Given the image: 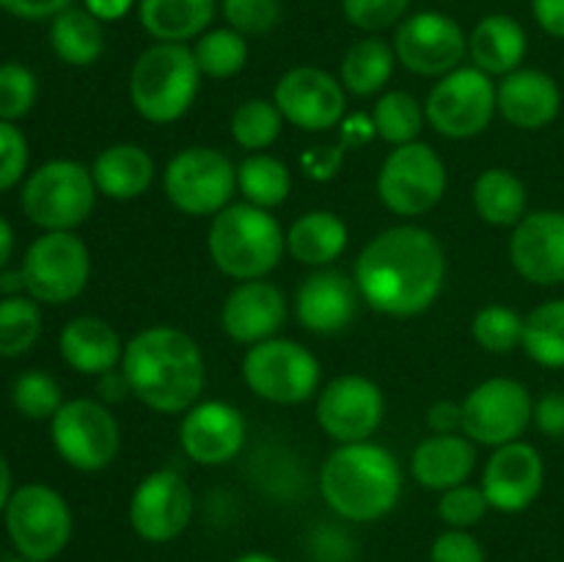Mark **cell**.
Instances as JSON below:
<instances>
[{
	"label": "cell",
	"mask_w": 564,
	"mask_h": 562,
	"mask_svg": "<svg viewBox=\"0 0 564 562\" xmlns=\"http://www.w3.org/2000/svg\"><path fill=\"white\" fill-rule=\"evenodd\" d=\"M471 336L482 350L507 356L523 342V317L505 303H488L471 320Z\"/></svg>",
	"instance_id": "cell-41"
},
{
	"label": "cell",
	"mask_w": 564,
	"mask_h": 562,
	"mask_svg": "<svg viewBox=\"0 0 564 562\" xmlns=\"http://www.w3.org/2000/svg\"><path fill=\"white\" fill-rule=\"evenodd\" d=\"M281 0H220L226 25L242 36H264L281 22Z\"/></svg>",
	"instance_id": "cell-43"
},
{
	"label": "cell",
	"mask_w": 564,
	"mask_h": 562,
	"mask_svg": "<svg viewBox=\"0 0 564 562\" xmlns=\"http://www.w3.org/2000/svg\"><path fill=\"white\" fill-rule=\"evenodd\" d=\"M490 505L485 499L482 488L471 483L455 485L449 490H441L438 499V518L446 523V529H471L488 516Z\"/></svg>",
	"instance_id": "cell-44"
},
{
	"label": "cell",
	"mask_w": 564,
	"mask_h": 562,
	"mask_svg": "<svg viewBox=\"0 0 564 562\" xmlns=\"http://www.w3.org/2000/svg\"><path fill=\"white\" fill-rule=\"evenodd\" d=\"M75 0H0V9L6 14L17 17V20H28V22H42V20H53L58 17L61 11H66Z\"/></svg>",
	"instance_id": "cell-50"
},
{
	"label": "cell",
	"mask_w": 564,
	"mask_h": 562,
	"mask_svg": "<svg viewBox=\"0 0 564 562\" xmlns=\"http://www.w3.org/2000/svg\"><path fill=\"white\" fill-rule=\"evenodd\" d=\"M135 0H83V9L91 11L102 22H119L132 11Z\"/></svg>",
	"instance_id": "cell-55"
},
{
	"label": "cell",
	"mask_w": 564,
	"mask_h": 562,
	"mask_svg": "<svg viewBox=\"0 0 564 562\" xmlns=\"http://www.w3.org/2000/svg\"><path fill=\"white\" fill-rule=\"evenodd\" d=\"M25 292L47 306H64L83 295L91 279V251L77 231H42L20 262Z\"/></svg>",
	"instance_id": "cell-10"
},
{
	"label": "cell",
	"mask_w": 564,
	"mask_h": 562,
	"mask_svg": "<svg viewBox=\"0 0 564 562\" xmlns=\"http://www.w3.org/2000/svg\"><path fill=\"white\" fill-rule=\"evenodd\" d=\"M358 295L386 317H416L435 301L446 281V253L433 231L413 224L375 235L352 264Z\"/></svg>",
	"instance_id": "cell-1"
},
{
	"label": "cell",
	"mask_w": 564,
	"mask_h": 562,
	"mask_svg": "<svg viewBox=\"0 0 564 562\" xmlns=\"http://www.w3.org/2000/svg\"><path fill=\"white\" fill-rule=\"evenodd\" d=\"M3 527L17 554L31 562H53L69 545L75 518L69 501L53 485L25 483L6 505Z\"/></svg>",
	"instance_id": "cell-7"
},
{
	"label": "cell",
	"mask_w": 564,
	"mask_h": 562,
	"mask_svg": "<svg viewBox=\"0 0 564 562\" xmlns=\"http://www.w3.org/2000/svg\"><path fill=\"white\" fill-rule=\"evenodd\" d=\"M510 262L534 287L564 284V209H534L512 226Z\"/></svg>",
	"instance_id": "cell-21"
},
{
	"label": "cell",
	"mask_w": 564,
	"mask_h": 562,
	"mask_svg": "<svg viewBox=\"0 0 564 562\" xmlns=\"http://www.w3.org/2000/svg\"><path fill=\"white\" fill-rule=\"evenodd\" d=\"M11 494H14V474H11L9 457L0 452V518H3Z\"/></svg>",
	"instance_id": "cell-57"
},
{
	"label": "cell",
	"mask_w": 564,
	"mask_h": 562,
	"mask_svg": "<svg viewBox=\"0 0 564 562\" xmlns=\"http://www.w3.org/2000/svg\"><path fill=\"white\" fill-rule=\"evenodd\" d=\"M202 72L191 44L152 42L135 58L130 72V102L152 125L180 121L193 108Z\"/></svg>",
	"instance_id": "cell-5"
},
{
	"label": "cell",
	"mask_w": 564,
	"mask_h": 562,
	"mask_svg": "<svg viewBox=\"0 0 564 562\" xmlns=\"http://www.w3.org/2000/svg\"><path fill=\"white\" fill-rule=\"evenodd\" d=\"M191 50L202 77H213V80H229L240 75L248 64V39L229 25L204 31Z\"/></svg>",
	"instance_id": "cell-36"
},
{
	"label": "cell",
	"mask_w": 564,
	"mask_h": 562,
	"mask_svg": "<svg viewBox=\"0 0 564 562\" xmlns=\"http://www.w3.org/2000/svg\"><path fill=\"white\" fill-rule=\"evenodd\" d=\"M430 562H488L485 549L468 529H446L430 545Z\"/></svg>",
	"instance_id": "cell-47"
},
{
	"label": "cell",
	"mask_w": 564,
	"mask_h": 562,
	"mask_svg": "<svg viewBox=\"0 0 564 562\" xmlns=\"http://www.w3.org/2000/svg\"><path fill=\"white\" fill-rule=\"evenodd\" d=\"M235 562H281L279 556L268 554V551H246V554L237 556Z\"/></svg>",
	"instance_id": "cell-59"
},
{
	"label": "cell",
	"mask_w": 564,
	"mask_h": 562,
	"mask_svg": "<svg viewBox=\"0 0 564 562\" xmlns=\"http://www.w3.org/2000/svg\"><path fill=\"white\" fill-rule=\"evenodd\" d=\"M31 147L14 121H0V193L25 182Z\"/></svg>",
	"instance_id": "cell-46"
},
{
	"label": "cell",
	"mask_w": 564,
	"mask_h": 562,
	"mask_svg": "<svg viewBox=\"0 0 564 562\" xmlns=\"http://www.w3.org/2000/svg\"><path fill=\"white\" fill-rule=\"evenodd\" d=\"M207 251L215 268L229 279H264L284 257L286 231L270 209L231 202L209 218Z\"/></svg>",
	"instance_id": "cell-4"
},
{
	"label": "cell",
	"mask_w": 564,
	"mask_h": 562,
	"mask_svg": "<svg viewBox=\"0 0 564 562\" xmlns=\"http://www.w3.org/2000/svg\"><path fill=\"white\" fill-rule=\"evenodd\" d=\"M341 149L330 147V149H314V152L303 154V169L308 171V176L314 180H330L336 174V169L341 165Z\"/></svg>",
	"instance_id": "cell-54"
},
{
	"label": "cell",
	"mask_w": 564,
	"mask_h": 562,
	"mask_svg": "<svg viewBox=\"0 0 564 562\" xmlns=\"http://www.w3.org/2000/svg\"><path fill=\"white\" fill-rule=\"evenodd\" d=\"M471 202L485 224L512 229V226L521 224V218L527 215V182L510 169H488L474 180Z\"/></svg>",
	"instance_id": "cell-31"
},
{
	"label": "cell",
	"mask_w": 564,
	"mask_h": 562,
	"mask_svg": "<svg viewBox=\"0 0 564 562\" xmlns=\"http://www.w3.org/2000/svg\"><path fill=\"white\" fill-rule=\"evenodd\" d=\"M130 395V380H127L121 364L119 367L108 369V372L97 375V400H102L105 406H119V402H124Z\"/></svg>",
	"instance_id": "cell-52"
},
{
	"label": "cell",
	"mask_w": 564,
	"mask_h": 562,
	"mask_svg": "<svg viewBox=\"0 0 564 562\" xmlns=\"http://www.w3.org/2000/svg\"><path fill=\"white\" fill-rule=\"evenodd\" d=\"M246 417L226 400H198L182 413L180 446L196 466H226L246 446Z\"/></svg>",
	"instance_id": "cell-20"
},
{
	"label": "cell",
	"mask_w": 564,
	"mask_h": 562,
	"mask_svg": "<svg viewBox=\"0 0 564 562\" xmlns=\"http://www.w3.org/2000/svg\"><path fill=\"white\" fill-rule=\"evenodd\" d=\"M463 406V435L496 450L518 441L532 424L534 400L516 378H488L474 386Z\"/></svg>",
	"instance_id": "cell-14"
},
{
	"label": "cell",
	"mask_w": 564,
	"mask_h": 562,
	"mask_svg": "<svg viewBox=\"0 0 564 562\" xmlns=\"http://www.w3.org/2000/svg\"><path fill=\"white\" fill-rule=\"evenodd\" d=\"M237 191L242 202L273 209L286 202L292 191V174L284 160L268 152H251L237 165Z\"/></svg>",
	"instance_id": "cell-34"
},
{
	"label": "cell",
	"mask_w": 564,
	"mask_h": 562,
	"mask_svg": "<svg viewBox=\"0 0 564 562\" xmlns=\"http://www.w3.org/2000/svg\"><path fill=\"white\" fill-rule=\"evenodd\" d=\"M317 424L336 444L369 441L386 417L383 389L367 375H336L317 395Z\"/></svg>",
	"instance_id": "cell-17"
},
{
	"label": "cell",
	"mask_w": 564,
	"mask_h": 562,
	"mask_svg": "<svg viewBox=\"0 0 564 562\" xmlns=\"http://www.w3.org/2000/svg\"><path fill=\"white\" fill-rule=\"evenodd\" d=\"M308 551L314 562H352L356 560V540L341 527L323 523L308 538Z\"/></svg>",
	"instance_id": "cell-48"
},
{
	"label": "cell",
	"mask_w": 564,
	"mask_h": 562,
	"mask_svg": "<svg viewBox=\"0 0 564 562\" xmlns=\"http://www.w3.org/2000/svg\"><path fill=\"white\" fill-rule=\"evenodd\" d=\"M196 496L191 483L171 468H158L135 485L127 507L132 532L147 543H171L193 521Z\"/></svg>",
	"instance_id": "cell-16"
},
{
	"label": "cell",
	"mask_w": 564,
	"mask_h": 562,
	"mask_svg": "<svg viewBox=\"0 0 564 562\" xmlns=\"http://www.w3.org/2000/svg\"><path fill=\"white\" fill-rule=\"evenodd\" d=\"M350 231L330 209H312L286 229V253L306 268H330L345 253Z\"/></svg>",
	"instance_id": "cell-30"
},
{
	"label": "cell",
	"mask_w": 564,
	"mask_h": 562,
	"mask_svg": "<svg viewBox=\"0 0 564 562\" xmlns=\"http://www.w3.org/2000/svg\"><path fill=\"white\" fill-rule=\"evenodd\" d=\"M358 287L350 275L319 268L301 281L295 292L297 323L312 334H339L358 312Z\"/></svg>",
	"instance_id": "cell-24"
},
{
	"label": "cell",
	"mask_w": 564,
	"mask_h": 562,
	"mask_svg": "<svg viewBox=\"0 0 564 562\" xmlns=\"http://www.w3.org/2000/svg\"><path fill=\"white\" fill-rule=\"evenodd\" d=\"M397 55L386 39L367 36L350 44L341 58L339 80L347 94L352 97H372L389 86L391 75H394Z\"/></svg>",
	"instance_id": "cell-33"
},
{
	"label": "cell",
	"mask_w": 564,
	"mask_h": 562,
	"mask_svg": "<svg viewBox=\"0 0 564 562\" xmlns=\"http://www.w3.org/2000/svg\"><path fill=\"white\" fill-rule=\"evenodd\" d=\"M14 229H11L9 220L0 215V273H3L6 268H9L11 262V253H14Z\"/></svg>",
	"instance_id": "cell-58"
},
{
	"label": "cell",
	"mask_w": 564,
	"mask_h": 562,
	"mask_svg": "<svg viewBox=\"0 0 564 562\" xmlns=\"http://www.w3.org/2000/svg\"><path fill=\"white\" fill-rule=\"evenodd\" d=\"M154 158L143 147L130 141L110 143L94 158L91 176L99 196L113 202H132L141 198L154 182Z\"/></svg>",
	"instance_id": "cell-28"
},
{
	"label": "cell",
	"mask_w": 564,
	"mask_h": 562,
	"mask_svg": "<svg viewBox=\"0 0 564 562\" xmlns=\"http://www.w3.org/2000/svg\"><path fill=\"white\" fill-rule=\"evenodd\" d=\"M286 320V298L273 281H237L220 306V325L237 345L273 339Z\"/></svg>",
	"instance_id": "cell-22"
},
{
	"label": "cell",
	"mask_w": 564,
	"mask_h": 562,
	"mask_svg": "<svg viewBox=\"0 0 564 562\" xmlns=\"http://www.w3.org/2000/svg\"><path fill=\"white\" fill-rule=\"evenodd\" d=\"M496 108L516 130H545L562 110V88L549 72L521 66L496 83Z\"/></svg>",
	"instance_id": "cell-23"
},
{
	"label": "cell",
	"mask_w": 564,
	"mask_h": 562,
	"mask_svg": "<svg viewBox=\"0 0 564 562\" xmlns=\"http://www.w3.org/2000/svg\"><path fill=\"white\" fill-rule=\"evenodd\" d=\"M496 108V80L477 66H457L438 77L424 99L427 125L449 141H466L488 130Z\"/></svg>",
	"instance_id": "cell-13"
},
{
	"label": "cell",
	"mask_w": 564,
	"mask_h": 562,
	"mask_svg": "<svg viewBox=\"0 0 564 562\" xmlns=\"http://www.w3.org/2000/svg\"><path fill=\"white\" fill-rule=\"evenodd\" d=\"M0 562H31V560H25V556L17 554V551H14V554H11V556H3V560H0Z\"/></svg>",
	"instance_id": "cell-60"
},
{
	"label": "cell",
	"mask_w": 564,
	"mask_h": 562,
	"mask_svg": "<svg viewBox=\"0 0 564 562\" xmlns=\"http://www.w3.org/2000/svg\"><path fill=\"white\" fill-rule=\"evenodd\" d=\"M477 468V444L463 433H433L419 441L411 455V474L422 488L449 490L468 483Z\"/></svg>",
	"instance_id": "cell-25"
},
{
	"label": "cell",
	"mask_w": 564,
	"mask_h": 562,
	"mask_svg": "<svg viewBox=\"0 0 564 562\" xmlns=\"http://www.w3.org/2000/svg\"><path fill=\"white\" fill-rule=\"evenodd\" d=\"M50 439L66 466L86 474L108 468L121 450L119 419L94 397L66 400L50 419Z\"/></svg>",
	"instance_id": "cell-11"
},
{
	"label": "cell",
	"mask_w": 564,
	"mask_h": 562,
	"mask_svg": "<svg viewBox=\"0 0 564 562\" xmlns=\"http://www.w3.org/2000/svg\"><path fill=\"white\" fill-rule=\"evenodd\" d=\"M50 47L66 66H91L105 53V22L88 9L69 6L50 20Z\"/></svg>",
	"instance_id": "cell-32"
},
{
	"label": "cell",
	"mask_w": 564,
	"mask_h": 562,
	"mask_svg": "<svg viewBox=\"0 0 564 562\" xmlns=\"http://www.w3.org/2000/svg\"><path fill=\"white\" fill-rule=\"evenodd\" d=\"M242 380L273 406H301L323 389V367L306 345L284 336L257 342L242 356Z\"/></svg>",
	"instance_id": "cell-8"
},
{
	"label": "cell",
	"mask_w": 564,
	"mask_h": 562,
	"mask_svg": "<svg viewBox=\"0 0 564 562\" xmlns=\"http://www.w3.org/2000/svg\"><path fill=\"white\" fill-rule=\"evenodd\" d=\"M532 424L545 439H564V391H549L534 400Z\"/></svg>",
	"instance_id": "cell-49"
},
{
	"label": "cell",
	"mask_w": 564,
	"mask_h": 562,
	"mask_svg": "<svg viewBox=\"0 0 564 562\" xmlns=\"http://www.w3.org/2000/svg\"><path fill=\"white\" fill-rule=\"evenodd\" d=\"M97 196L91 165L58 158L47 160L25 176L20 207L42 231H75L88 220Z\"/></svg>",
	"instance_id": "cell-6"
},
{
	"label": "cell",
	"mask_w": 564,
	"mask_h": 562,
	"mask_svg": "<svg viewBox=\"0 0 564 562\" xmlns=\"http://www.w3.org/2000/svg\"><path fill=\"white\" fill-rule=\"evenodd\" d=\"M529 53L527 28L510 14H488L468 33V58L490 77L521 69Z\"/></svg>",
	"instance_id": "cell-27"
},
{
	"label": "cell",
	"mask_w": 564,
	"mask_h": 562,
	"mask_svg": "<svg viewBox=\"0 0 564 562\" xmlns=\"http://www.w3.org/2000/svg\"><path fill=\"white\" fill-rule=\"evenodd\" d=\"M163 193L182 215L213 218L235 198L237 165L213 147H187L165 165Z\"/></svg>",
	"instance_id": "cell-9"
},
{
	"label": "cell",
	"mask_w": 564,
	"mask_h": 562,
	"mask_svg": "<svg viewBox=\"0 0 564 562\" xmlns=\"http://www.w3.org/2000/svg\"><path fill=\"white\" fill-rule=\"evenodd\" d=\"M231 138L240 149L251 152H264L279 141L281 130H284V116L275 108L273 99L251 97L231 114L229 121Z\"/></svg>",
	"instance_id": "cell-39"
},
{
	"label": "cell",
	"mask_w": 564,
	"mask_h": 562,
	"mask_svg": "<svg viewBox=\"0 0 564 562\" xmlns=\"http://www.w3.org/2000/svg\"><path fill=\"white\" fill-rule=\"evenodd\" d=\"M394 55L419 77H444L463 66L468 36L455 17L444 11H416L397 25Z\"/></svg>",
	"instance_id": "cell-15"
},
{
	"label": "cell",
	"mask_w": 564,
	"mask_h": 562,
	"mask_svg": "<svg viewBox=\"0 0 564 562\" xmlns=\"http://www.w3.org/2000/svg\"><path fill=\"white\" fill-rule=\"evenodd\" d=\"M273 102L286 125L306 132H325L345 119L347 91L339 77L319 66H295L279 77Z\"/></svg>",
	"instance_id": "cell-18"
},
{
	"label": "cell",
	"mask_w": 564,
	"mask_h": 562,
	"mask_svg": "<svg viewBox=\"0 0 564 562\" xmlns=\"http://www.w3.org/2000/svg\"><path fill=\"white\" fill-rule=\"evenodd\" d=\"M39 97V80L33 69L20 61L0 64V121H20L33 110Z\"/></svg>",
	"instance_id": "cell-42"
},
{
	"label": "cell",
	"mask_w": 564,
	"mask_h": 562,
	"mask_svg": "<svg viewBox=\"0 0 564 562\" xmlns=\"http://www.w3.org/2000/svg\"><path fill=\"white\" fill-rule=\"evenodd\" d=\"M121 369L132 397L154 413H185L202 400L207 367L198 342L174 325H149L124 345Z\"/></svg>",
	"instance_id": "cell-2"
},
{
	"label": "cell",
	"mask_w": 564,
	"mask_h": 562,
	"mask_svg": "<svg viewBox=\"0 0 564 562\" xmlns=\"http://www.w3.org/2000/svg\"><path fill=\"white\" fill-rule=\"evenodd\" d=\"M58 353L69 369L97 378V375L119 367L121 356H124V342L108 320L80 314L61 328Z\"/></svg>",
	"instance_id": "cell-26"
},
{
	"label": "cell",
	"mask_w": 564,
	"mask_h": 562,
	"mask_svg": "<svg viewBox=\"0 0 564 562\" xmlns=\"http://www.w3.org/2000/svg\"><path fill=\"white\" fill-rule=\"evenodd\" d=\"M446 165L430 143L394 147L378 171V196L389 213L419 218L441 204L446 193Z\"/></svg>",
	"instance_id": "cell-12"
},
{
	"label": "cell",
	"mask_w": 564,
	"mask_h": 562,
	"mask_svg": "<svg viewBox=\"0 0 564 562\" xmlns=\"http://www.w3.org/2000/svg\"><path fill=\"white\" fill-rule=\"evenodd\" d=\"M64 402L61 383L44 369H28L11 383V406L20 417L33 422H50Z\"/></svg>",
	"instance_id": "cell-40"
},
{
	"label": "cell",
	"mask_w": 564,
	"mask_h": 562,
	"mask_svg": "<svg viewBox=\"0 0 564 562\" xmlns=\"http://www.w3.org/2000/svg\"><path fill=\"white\" fill-rule=\"evenodd\" d=\"M319 496L347 523L389 516L402 496V468L383 444H339L319 466Z\"/></svg>",
	"instance_id": "cell-3"
},
{
	"label": "cell",
	"mask_w": 564,
	"mask_h": 562,
	"mask_svg": "<svg viewBox=\"0 0 564 562\" xmlns=\"http://www.w3.org/2000/svg\"><path fill=\"white\" fill-rule=\"evenodd\" d=\"M11 295H28L22 268H6L3 273H0V298H11Z\"/></svg>",
	"instance_id": "cell-56"
},
{
	"label": "cell",
	"mask_w": 564,
	"mask_h": 562,
	"mask_svg": "<svg viewBox=\"0 0 564 562\" xmlns=\"http://www.w3.org/2000/svg\"><path fill=\"white\" fill-rule=\"evenodd\" d=\"M42 303L31 295L0 298V358H20L42 336Z\"/></svg>",
	"instance_id": "cell-38"
},
{
	"label": "cell",
	"mask_w": 564,
	"mask_h": 562,
	"mask_svg": "<svg viewBox=\"0 0 564 562\" xmlns=\"http://www.w3.org/2000/svg\"><path fill=\"white\" fill-rule=\"evenodd\" d=\"M411 0H341V14L358 31L375 33L397 28L408 17Z\"/></svg>",
	"instance_id": "cell-45"
},
{
	"label": "cell",
	"mask_w": 564,
	"mask_h": 562,
	"mask_svg": "<svg viewBox=\"0 0 564 562\" xmlns=\"http://www.w3.org/2000/svg\"><path fill=\"white\" fill-rule=\"evenodd\" d=\"M427 125L424 105L408 91H386L372 108V130L380 141L391 147H405L419 141V132Z\"/></svg>",
	"instance_id": "cell-37"
},
{
	"label": "cell",
	"mask_w": 564,
	"mask_h": 562,
	"mask_svg": "<svg viewBox=\"0 0 564 562\" xmlns=\"http://www.w3.org/2000/svg\"><path fill=\"white\" fill-rule=\"evenodd\" d=\"M532 17L549 36L564 39V0H532Z\"/></svg>",
	"instance_id": "cell-53"
},
{
	"label": "cell",
	"mask_w": 564,
	"mask_h": 562,
	"mask_svg": "<svg viewBox=\"0 0 564 562\" xmlns=\"http://www.w3.org/2000/svg\"><path fill=\"white\" fill-rule=\"evenodd\" d=\"M545 485V461L529 441L518 439L496 446L482 468V488L490 510L523 512L538 501Z\"/></svg>",
	"instance_id": "cell-19"
},
{
	"label": "cell",
	"mask_w": 564,
	"mask_h": 562,
	"mask_svg": "<svg viewBox=\"0 0 564 562\" xmlns=\"http://www.w3.org/2000/svg\"><path fill=\"white\" fill-rule=\"evenodd\" d=\"M218 0H138V22L154 42L187 44L213 28Z\"/></svg>",
	"instance_id": "cell-29"
},
{
	"label": "cell",
	"mask_w": 564,
	"mask_h": 562,
	"mask_svg": "<svg viewBox=\"0 0 564 562\" xmlns=\"http://www.w3.org/2000/svg\"><path fill=\"white\" fill-rule=\"evenodd\" d=\"M427 428L433 433H463V406L455 400H438L427 408Z\"/></svg>",
	"instance_id": "cell-51"
},
{
	"label": "cell",
	"mask_w": 564,
	"mask_h": 562,
	"mask_svg": "<svg viewBox=\"0 0 564 562\" xmlns=\"http://www.w3.org/2000/svg\"><path fill=\"white\" fill-rule=\"evenodd\" d=\"M521 350L538 367L564 369V298H551L523 317Z\"/></svg>",
	"instance_id": "cell-35"
}]
</instances>
